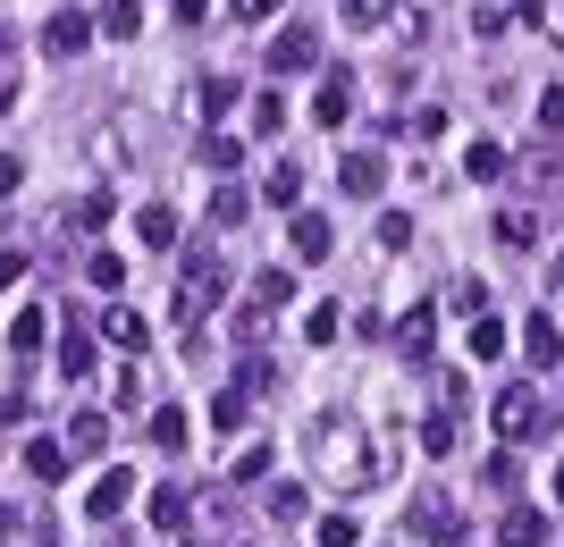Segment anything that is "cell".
Wrapping results in <instances>:
<instances>
[{
    "label": "cell",
    "instance_id": "7bdbcfd3",
    "mask_svg": "<svg viewBox=\"0 0 564 547\" xmlns=\"http://www.w3.org/2000/svg\"><path fill=\"white\" fill-rule=\"evenodd\" d=\"M236 387H245V396H270V387H279V371H270V362L253 354V362H245V380H236Z\"/></svg>",
    "mask_w": 564,
    "mask_h": 547
},
{
    "label": "cell",
    "instance_id": "74e56055",
    "mask_svg": "<svg viewBox=\"0 0 564 547\" xmlns=\"http://www.w3.org/2000/svg\"><path fill=\"white\" fill-rule=\"evenodd\" d=\"M464 168H471V177H506V152H497V143H471Z\"/></svg>",
    "mask_w": 564,
    "mask_h": 547
},
{
    "label": "cell",
    "instance_id": "f546056e",
    "mask_svg": "<svg viewBox=\"0 0 564 547\" xmlns=\"http://www.w3.org/2000/svg\"><path fill=\"white\" fill-rule=\"evenodd\" d=\"M43 337H51V320H43V311H18V320H9V346H18V354H34Z\"/></svg>",
    "mask_w": 564,
    "mask_h": 547
},
{
    "label": "cell",
    "instance_id": "30bf717a",
    "mask_svg": "<svg viewBox=\"0 0 564 547\" xmlns=\"http://www.w3.org/2000/svg\"><path fill=\"white\" fill-rule=\"evenodd\" d=\"M337 186H346L354 203H371V194L388 186V161H379V152H346V161H337Z\"/></svg>",
    "mask_w": 564,
    "mask_h": 547
},
{
    "label": "cell",
    "instance_id": "4316f807",
    "mask_svg": "<svg viewBox=\"0 0 564 547\" xmlns=\"http://www.w3.org/2000/svg\"><path fill=\"white\" fill-rule=\"evenodd\" d=\"M245 211H253V194H245V186H219L212 194V219H219V228H245Z\"/></svg>",
    "mask_w": 564,
    "mask_h": 547
},
{
    "label": "cell",
    "instance_id": "f907efd6",
    "mask_svg": "<svg viewBox=\"0 0 564 547\" xmlns=\"http://www.w3.org/2000/svg\"><path fill=\"white\" fill-rule=\"evenodd\" d=\"M203 9H212V0H177V18H186V25H203Z\"/></svg>",
    "mask_w": 564,
    "mask_h": 547
},
{
    "label": "cell",
    "instance_id": "603a6c76",
    "mask_svg": "<svg viewBox=\"0 0 564 547\" xmlns=\"http://www.w3.org/2000/svg\"><path fill=\"white\" fill-rule=\"evenodd\" d=\"M522 346H531V362H540V371H547V362L564 354V337H556V320H547V311L531 320V329H522Z\"/></svg>",
    "mask_w": 564,
    "mask_h": 547
},
{
    "label": "cell",
    "instance_id": "7dc6e473",
    "mask_svg": "<svg viewBox=\"0 0 564 547\" xmlns=\"http://www.w3.org/2000/svg\"><path fill=\"white\" fill-rule=\"evenodd\" d=\"M228 9H236V18H253V25H261V18H279V0H228Z\"/></svg>",
    "mask_w": 564,
    "mask_h": 547
},
{
    "label": "cell",
    "instance_id": "83f0119b",
    "mask_svg": "<svg viewBox=\"0 0 564 547\" xmlns=\"http://www.w3.org/2000/svg\"><path fill=\"white\" fill-rule=\"evenodd\" d=\"M245 405H253L245 387H219V396H212V429H245Z\"/></svg>",
    "mask_w": 564,
    "mask_h": 547
},
{
    "label": "cell",
    "instance_id": "9c48e42d",
    "mask_svg": "<svg viewBox=\"0 0 564 547\" xmlns=\"http://www.w3.org/2000/svg\"><path fill=\"white\" fill-rule=\"evenodd\" d=\"M127 497H135V472H101L94 489H85V523H110V514H127Z\"/></svg>",
    "mask_w": 564,
    "mask_h": 547
},
{
    "label": "cell",
    "instance_id": "7a4b0ae2",
    "mask_svg": "<svg viewBox=\"0 0 564 547\" xmlns=\"http://www.w3.org/2000/svg\"><path fill=\"white\" fill-rule=\"evenodd\" d=\"M219 304H228V270H219L212 253H194L186 278H177V304H169V320H177V329H203Z\"/></svg>",
    "mask_w": 564,
    "mask_h": 547
},
{
    "label": "cell",
    "instance_id": "7c38bea8",
    "mask_svg": "<svg viewBox=\"0 0 564 547\" xmlns=\"http://www.w3.org/2000/svg\"><path fill=\"white\" fill-rule=\"evenodd\" d=\"M312 119H321V127H346L354 119V85H346V76H329V85L312 94Z\"/></svg>",
    "mask_w": 564,
    "mask_h": 547
},
{
    "label": "cell",
    "instance_id": "9a60e30c",
    "mask_svg": "<svg viewBox=\"0 0 564 547\" xmlns=\"http://www.w3.org/2000/svg\"><path fill=\"white\" fill-rule=\"evenodd\" d=\"M480 480H489L497 497H514V489H522V455H514V447H497L489 463H480Z\"/></svg>",
    "mask_w": 564,
    "mask_h": 547
},
{
    "label": "cell",
    "instance_id": "4fadbf2b",
    "mask_svg": "<svg viewBox=\"0 0 564 547\" xmlns=\"http://www.w3.org/2000/svg\"><path fill=\"white\" fill-rule=\"evenodd\" d=\"M135 237L152 244V253H169V244H177V211H169V203H143V211H135Z\"/></svg>",
    "mask_w": 564,
    "mask_h": 547
},
{
    "label": "cell",
    "instance_id": "5b68a950",
    "mask_svg": "<svg viewBox=\"0 0 564 547\" xmlns=\"http://www.w3.org/2000/svg\"><path fill=\"white\" fill-rule=\"evenodd\" d=\"M85 43H94V18H85V9L43 18V59H85Z\"/></svg>",
    "mask_w": 564,
    "mask_h": 547
},
{
    "label": "cell",
    "instance_id": "277c9868",
    "mask_svg": "<svg viewBox=\"0 0 564 547\" xmlns=\"http://www.w3.org/2000/svg\"><path fill=\"white\" fill-rule=\"evenodd\" d=\"M404 530H422V539H438V547H455L464 539V514H455L447 497H438V489H422V497L404 505Z\"/></svg>",
    "mask_w": 564,
    "mask_h": 547
},
{
    "label": "cell",
    "instance_id": "d6a6232c",
    "mask_svg": "<svg viewBox=\"0 0 564 547\" xmlns=\"http://www.w3.org/2000/svg\"><path fill=\"white\" fill-rule=\"evenodd\" d=\"M337 320H346L337 304H312L304 311V337H312V346H337Z\"/></svg>",
    "mask_w": 564,
    "mask_h": 547
},
{
    "label": "cell",
    "instance_id": "e575fe53",
    "mask_svg": "<svg viewBox=\"0 0 564 547\" xmlns=\"http://www.w3.org/2000/svg\"><path fill=\"white\" fill-rule=\"evenodd\" d=\"M270 514H279V523H304L312 505H304V489H295V480H279V489H270Z\"/></svg>",
    "mask_w": 564,
    "mask_h": 547
},
{
    "label": "cell",
    "instance_id": "836d02e7",
    "mask_svg": "<svg viewBox=\"0 0 564 547\" xmlns=\"http://www.w3.org/2000/svg\"><path fill=\"white\" fill-rule=\"evenodd\" d=\"M236 161H245V143H236V135H203V168H219V177H228Z\"/></svg>",
    "mask_w": 564,
    "mask_h": 547
},
{
    "label": "cell",
    "instance_id": "484cf974",
    "mask_svg": "<svg viewBox=\"0 0 564 547\" xmlns=\"http://www.w3.org/2000/svg\"><path fill=\"white\" fill-rule=\"evenodd\" d=\"M261 194H270V203H295V194H304V168H295V161H270Z\"/></svg>",
    "mask_w": 564,
    "mask_h": 547
},
{
    "label": "cell",
    "instance_id": "c3c4849f",
    "mask_svg": "<svg viewBox=\"0 0 564 547\" xmlns=\"http://www.w3.org/2000/svg\"><path fill=\"white\" fill-rule=\"evenodd\" d=\"M18 278H25V253H0V295H9Z\"/></svg>",
    "mask_w": 564,
    "mask_h": 547
},
{
    "label": "cell",
    "instance_id": "f35d334b",
    "mask_svg": "<svg viewBox=\"0 0 564 547\" xmlns=\"http://www.w3.org/2000/svg\"><path fill=\"white\" fill-rule=\"evenodd\" d=\"M540 135H564V85H547V94H540Z\"/></svg>",
    "mask_w": 564,
    "mask_h": 547
},
{
    "label": "cell",
    "instance_id": "ba28073f",
    "mask_svg": "<svg viewBox=\"0 0 564 547\" xmlns=\"http://www.w3.org/2000/svg\"><path fill=\"white\" fill-rule=\"evenodd\" d=\"M286 244H295V262H329L337 228H329L321 211H295V219H286Z\"/></svg>",
    "mask_w": 564,
    "mask_h": 547
},
{
    "label": "cell",
    "instance_id": "7402d4cb",
    "mask_svg": "<svg viewBox=\"0 0 564 547\" xmlns=\"http://www.w3.org/2000/svg\"><path fill=\"white\" fill-rule=\"evenodd\" d=\"M101 329H110V346H127V354H143V337H152V329H143V311H127V304H118Z\"/></svg>",
    "mask_w": 564,
    "mask_h": 547
},
{
    "label": "cell",
    "instance_id": "db71d44e",
    "mask_svg": "<svg viewBox=\"0 0 564 547\" xmlns=\"http://www.w3.org/2000/svg\"><path fill=\"white\" fill-rule=\"evenodd\" d=\"M236 547H245V539H236Z\"/></svg>",
    "mask_w": 564,
    "mask_h": 547
},
{
    "label": "cell",
    "instance_id": "44dd1931",
    "mask_svg": "<svg viewBox=\"0 0 564 547\" xmlns=\"http://www.w3.org/2000/svg\"><path fill=\"white\" fill-rule=\"evenodd\" d=\"M194 110H203V119L236 110V76H203V85H194Z\"/></svg>",
    "mask_w": 564,
    "mask_h": 547
},
{
    "label": "cell",
    "instance_id": "8fae6325",
    "mask_svg": "<svg viewBox=\"0 0 564 547\" xmlns=\"http://www.w3.org/2000/svg\"><path fill=\"white\" fill-rule=\"evenodd\" d=\"M464 354H471V362H497V354H506V320L471 311V329H464Z\"/></svg>",
    "mask_w": 564,
    "mask_h": 547
},
{
    "label": "cell",
    "instance_id": "681fc988",
    "mask_svg": "<svg viewBox=\"0 0 564 547\" xmlns=\"http://www.w3.org/2000/svg\"><path fill=\"white\" fill-rule=\"evenodd\" d=\"M514 18H522V25H540V18H547V0H514Z\"/></svg>",
    "mask_w": 564,
    "mask_h": 547
},
{
    "label": "cell",
    "instance_id": "cb8c5ba5",
    "mask_svg": "<svg viewBox=\"0 0 564 547\" xmlns=\"http://www.w3.org/2000/svg\"><path fill=\"white\" fill-rule=\"evenodd\" d=\"M135 25H143L135 0H110V9H101V34H110V43H135Z\"/></svg>",
    "mask_w": 564,
    "mask_h": 547
},
{
    "label": "cell",
    "instance_id": "6da1fadb",
    "mask_svg": "<svg viewBox=\"0 0 564 547\" xmlns=\"http://www.w3.org/2000/svg\"><path fill=\"white\" fill-rule=\"evenodd\" d=\"M312 472L337 480V489H371L388 463L362 447V422H354V413H321V422H312Z\"/></svg>",
    "mask_w": 564,
    "mask_h": 547
},
{
    "label": "cell",
    "instance_id": "d4e9b609",
    "mask_svg": "<svg viewBox=\"0 0 564 547\" xmlns=\"http://www.w3.org/2000/svg\"><path fill=\"white\" fill-rule=\"evenodd\" d=\"M94 362H101V354H94V337H85V329L59 346V371H68V380H94Z\"/></svg>",
    "mask_w": 564,
    "mask_h": 547
},
{
    "label": "cell",
    "instance_id": "ac0fdd59",
    "mask_svg": "<svg viewBox=\"0 0 564 547\" xmlns=\"http://www.w3.org/2000/svg\"><path fill=\"white\" fill-rule=\"evenodd\" d=\"M547 539V514L540 505H514V514H506V547H540Z\"/></svg>",
    "mask_w": 564,
    "mask_h": 547
},
{
    "label": "cell",
    "instance_id": "ffe728a7",
    "mask_svg": "<svg viewBox=\"0 0 564 547\" xmlns=\"http://www.w3.org/2000/svg\"><path fill=\"white\" fill-rule=\"evenodd\" d=\"M101 228H110V194H85L68 211V237H101Z\"/></svg>",
    "mask_w": 564,
    "mask_h": 547
},
{
    "label": "cell",
    "instance_id": "f1b7e54d",
    "mask_svg": "<svg viewBox=\"0 0 564 547\" xmlns=\"http://www.w3.org/2000/svg\"><path fill=\"white\" fill-rule=\"evenodd\" d=\"M455 438H464L455 413H430V422H422V455H455Z\"/></svg>",
    "mask_w": 564,
    "mask_h": 547
},
{
    "label": "cell",
    "instance_id": "ab89813d",
    "mask_svg": "<svg viewBox=\"0 0 564 547\" xmlns=\"http://www.w3.org/2000/svg\"><path fill=\"white\" fill-rule=\"evenodd\" d=\"M346 18L354 25H388V18H397V0H346Z\"/></svg>",
    "mask_w": 564,
    "mask_h": 547
},
{
    "label": "cell",
    "instance_id": "e0dca14e",
    "mask_svg": "<svg viewBox=\"0 0 564 547\" xmlns=\"http://www.w3.org/2000/svg\"><path fill=\"white\" fill-rule=\"evenodd\" d=\"M186 438H194V422H186L177 405H161V413H152V447H161V455H177Z\"/></svg>",
    "mask_w": 564,
    "mask_h": 547
},
{
    "label": "cell",
    "instance_id": "f6af8a7d",
    "mask_svg": "<svg viewBox=\"0 0 564 547\" xmlns=\"http://www.w3.org/2000/svg\"><path fill=\"white\" fill-rule=\"evenodd\" d=\"M261 472H270V447H245V455H236V472H228V480H261Z\"/></svg>",
    "mask_w": 564,
    "mask_h": 547
},
{
    "label": "cell",
    "instance_id": "816d5d0a",
    "mask_svg": "<svg viewBox=\"0 0 564 547\" xmlns=\"http://www.w3.org/2000/svg\"><path fill=\"white\" fill-rule=\"evenodd\" d=\"M9 539H18V514H9V505H0V547H9Z\"/></svg>",
    "mask_w": 564,
    "mask_h": 547
},
{
    "label": "cell",
    "instance_id": "b9f144b4",
    "mask_svg": "<svg viewBox=\"0 0 564 547\" xmlns=\"http://www.w3.org/2000/svg\"><path fill=\"white\" fill-rule=\"evenodd\" d=\"M379 244H388V253H404V244H413V219L388 211V219H379Z\"/></svg>",
    "mask_w": 564,
    "mask_h": 547
},
{
    "label": "cell",
    "instance_id": "1f68e13d",
    "mask_svg": "<svg viewBox=\"0 0 564 547\" xmlns=\"http://www.w3.org/2000/svg\"><path fill=\"white\" fill-rule=\"evenodd\" d=\"M279 119H286V94H279V85H261V94H253V127H261V135H279Z\"/></svg>",
    "mask_w": 564,
    "mask_h": 547
},
{
    "label": "cell",
    "instance_id": "d590c367",
    "mask_svg": "<svg viewBox=\"0 0 564 547\" xmlns=\"http://www.w3.org/2000/svg\"><path fill=\"white\" fill-rule=\"evenodd\" d=\"M85 278H94V286H110V295H118V278H127V262H118V253H85Z\"/></svg>",
    "mask_w": 564,
    "mask_h": 547
},
{
    "label": "cell",
    "instance_id": "2e32d148",
    "mask_svg": "<svg viewBox=\"0 0 564 547\" xmlns=\"http://www.w3.org/2000/svg\"><path fill=\"white\" fill-rule=\"evenodd\" d=\"M430 320H438V311H430V304H413V311H404V320H397V346H404V354H413V362L430 354Z\"/></svg>",
    "mask_w": 564,
    "mask_h": 547
},
{
    "label": "cell",
    "instance_id": "8992f818",
    "mask_svg": "<svg viewBox=\"0 0 564 547\" xmlns=\"http://www.w3.org/2000/svg\"><path fill=\"white\" fill-rule=\"evenodd\" d=\"M312 59H321V34H312V25H279V43H270L261 68H270V76H295V68H312Z\"/></svg>",
    "mask_w": 564,
    "mask_h": 547
},
{
    "label": "cell",
    "instance_id": "3957f363",
    "mask_svg": "<svg viewBox=\"0 0 564 547\" xmlns=\"http://www.w3.org/2000/svg\"><path fill=\"white\" fill-rule=\"evenodd\" d=\"M489 413H497V429H506V447H522V438H540V429L556 422V413L540 405V387H506Z\"/></svg>",
    "mask_w": 564,
    "mask_h": 547
},
{
    "label": "cell",
    "instance_id": "4dcf8cb0",
    "mask_svg": "<svg viewBox=\"0 0 564 547\" xmlns=\"http://www.w3.org/2000/svg\"><path fill=\"white\" fill-rule=\"evenodd\" d=\"M253 304H270V311L295 304V278H286V270H261V278H253Z\"/></svg>",
    "mask_w": 564,
    "mask_h": 547
},
{
    "label": "cell",
    "instance_id": "f5cc1de1",
    "mask_svg": "<svg viewBox=\"0 0 564 547\" xmlns=\"http://www.w3.org/2000/svg\"><path fill=\"white\" fill-rule=\"evenodd\" d=\"M556 505H564V463H556Z\"/></svg>",
    "mask_w": 564,
    "mask_h": 547
},
{
    "label": "cell",
    "instance_id": "bcb514c9",
    "mask_svg": "<svg viewBox=\"0 0 564 547\" xmlns=\"http://www.w3.org/2000/svg\"><path fill=\"white\" fill-rule=\"evenodd\" d=\"M18 186H25V161H18V152H0V203H9Z\"/></svg>",
    "mask_w": 564,
    "mask_h": 547
},
{
    "label": "cell",
    "instance_id": "5bb4252c",
    "mask_svg": "<svg viewBox=\"0 0 564 547\" xmlns=\"http://www.w3.org/2000/svg\"><path fill=\"white\" fill-rule=\"evenodd\" d=\"M25 472L34 480H68V438H34V447H25Z\"/></svg>",
    "mask_w": 564,
    "mask_h": 547
},
{
    "label": "cell",
    "instance_id": "ee69618b",
    "mask_svg": "<svg viewBox=\"0 0 564 547\" xmlns=\"http://www.w3.org/2000/svg\"><path fill=\"white\" fill-rule=\"evenodd\" d=\"M506 25H514V9H471V34H480V43H489V34H506Z\"/></svg>",
    "mask_w": 564,
    "mask_h": 547
},
{
    "label": "cell",
    "instance_id": "d6986e66",
    "mask_svg": "<svg viewBox=\"0 0 564 547\" xmlns=\"http://www.w3.org/2000/svg\"><path fill=\"white\" fill-rule=\"evenodd\" d=\"M110 447V422H101V413H76L68 422V455H101Z\"/></svg>",
    "mask_w": 564,
    "mask_h": 547
},
{
    "label": "cell",
    "instance_id": "8d00e7d4",
    "mask_svg": "<svg viewBox=\"0 0 564 547\" xmlns=\"http://www.w3.org/2000/svg\"><path fill=\"white\" fill-rule=\"evenodd\" d=\"M321 547H362V523H354V514H329V523H321Z\"/></svg>",
    "mask_w": 564,
    "mask_h": 547
},
{
    "label": "cell",
    "instance_id": "60d3db41",
    "mask_svg": "<svg viewBox=\"0 0 564 547\" xmlns=\"http://www.w3.org/2000/svg\"><path fill=\"white\" fill-rule=\"evenodd\" d=\"M497 237H506V244H531V237H540V219H531V211H506V219H497Z\"/></svg>",
    "mask_w": 564,
    "mask_h": 547
},
{
    "label": "cell",
    "instance_id": "52a82bcc",
    "mask_svg": "<svg viewBox=\"0 0 564 547\" xmlns=\"http://www.w3.org/2000/svg\"><path fill=\"white\" fill-rule=\"evenodd\" d=\"M143 514H152V530H169V539H186V523H194V497H186V480H161Z\"/></svg>",
    "mask_w": 564,
    "mask_h": 547
}]
</instances>
